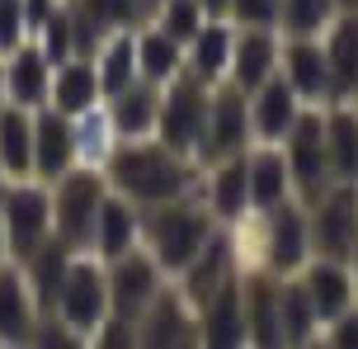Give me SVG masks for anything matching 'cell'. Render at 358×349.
<instances>
[{"label": "cell", "mask_w": 358, "mask_h": 349, "mask_svg": "<svg viewBox=\"0 0 358 349\" xmlns=\"http://www.w3.org/2000/svg\"><path fill=\"white\" fill-rule=\"evenodd\" d=\"M108 189L132 199L137 208H156L194 194V156L165 147L161 137H123L104 156Z\"/></svg>", "instance_id": "1"}, {"label": "cell", "mask_w": 358, "mask_h": 349, "mask_svg": "<svg viewBox=\"0 0 358 349\" xmlns=\"http://www.w3.org/2000/svg\"><path fill=\"white\" fill-rule=\"evenodd\" d=\"M217 232V218L208 203H194V199H170V203H156L146 208V222H142V241L146 250L156 255L165 274H184L189 259L213 241Z\"/></svg>", "instance_id": "2"}, {"label": "cell", "mask_w": 358, "mask_h": 349, "mask_svg": "<svg viewBox=\"0 0 358 349\" xmlns=\"http://www.w3.org/2000/svg\"><path fill=\"white\" fill-rule=\"evenodd\" d=\"M108 194L104 166H76L52 184V236H62L71 250H90L94 213Z\"/></svg>", "instance_id": "3"}, {"label": "cell", "mask_w": 358, "mask_h": 349, "mask_svg": "<svg viewBox=\"0 0 358 349\" xmlns=\"http://www.w3.org/2000/svg\"><path fill=\"white\" fill-rule=\"evenodd\" d=\"M283 156L287 170H292V189L297 199L311 208L335 180V166H330V142H325V109L321 104H306L302 118L292 123V132L283 137Z\"/></svg>", "instance_id": "4"}, {"label": "cell", "mask_w": 358, "mask_h": 349, "mask_svg": "<svg viewBox=\"0 0 358 349\" xmlns=\"http://www.w3.org/2000/svg\"><path fill=\"white\" fill-rule=\"evenodd\" d=\"M66 326H71L80 340L99 331V321L113 312L108 302V264L94 250H76L71 264H66V278H62V293H57V307H52Z\"/></svg>", "instance_id": "5"}, {"label": "cell", "mask_w": 358, "mask_h": 349, "mask_svg": "<svg viewBox=\"0 0 358 349\" xmlns=\"http://www.w3.org/2000/svg\"><path fill=\"white\" fill-rule=\"evenodd\" d=\"M0 218H5L10 255L29 259L43 241H52V184L10 180V189L0 194Z\"/></svg>", "instance_id": "6"}, {"label": "cell", "mask_w": 358, "mask_h": 349, "mask_svg": "<svg viewBox=\"0 0 358 349\" xmlns=\"http://www.w3.org/2000/svg\"><path fill=\"white\" fill-rule=\"evenodd\" d=\"M208 109H213V85H203L184 71L161 90V118H156V137L165 147L198 156L203 128H208Z\"/></svg>", "instance_id": "7"}, {"label": "cell", "mask_w": 358, "mask_h": 349, "mask_svg": "<svg viewBox=\"0 0 358 349\" xmlns=\"http://www.w3.org/2000/svg\"><path fill=\"white\" fill-rule=\"evenodd\" d=\"M250 142H255L250 94L236 90L231 80L213 85V109H208V128H203V142H198V161L213 166V161L241 156V151H250Z\"/></svg>", "instance_id": "8"}, {"label": "cell", "mask_w": 358, "mask_h": 349, "mask_svg": "<svg viewBox=\"0 0 358 349\" xmlns=\"http://www.w3.org/2000/svg\"><path fill=\"white\" fill-rule=\"evenodd\" d=\"M358 245V184H330L311 203V255L349 259Z\"/></svg>", "instance_id": "9"}, {"label": "cell", "mask_w": 358, "mask_h": 349, "mask_svg": "<svg viewBox=\"0 0 358 349\" xmlns=\"http://www.w3.org/2000/svg\"><path fill=\"white\" fill-rule=\"evenodd\" d=\"M108 264V302H113V312L118 316H127V321H137V316L156 302V297L165 293V269L156 264V255L151 250H127V255H118V259H104Z\"/></svg>", "instance_id": "10"}, {"label": "cell", "mask_w": 358, "mask_h": 349, "mask_svg": "<svg viewBox=\"0 0 358 349\" xmlns=\"http://www.w3.org/2000/svg\"><path fill=\"white\" fill-rule=\"evenodd\" d=\"M311 259V208L302 199H287L268 213L264 227V264L278 278H292Z\"/></svg>", "instance_id": "11"}, {"label": "cell", "mask_w": 358, "mask_h": 349, "mask_svg": "<svg viewBox=\"0 0 358 349\" xmlns=\"http://www.w3.org/2000/svg\"><path fill=\"white\" fill-rule=\"evenodd\" d=\"M80 166V142H76V118L43 104L34 109V180L57 184L66 170Z\"/></svg>", "instance_id": "12"}, {"label": "cell", "mask_w": 358, "mask_h": 349, "mask_svg": "<svg viewBox=\"0 0 358 349\" xmlns=\"http://www.w3.org/2000/svg\"><path fill=\"white\" fill-rule=\"evenodd\" d=\"M278 71L302 94V104H335V76H330V57H325L321 38H283Z\"/></svg>", "instance_id": "13"}, {"label": "cell", "mask_w": 358, "mask_h": 349, "mask_svg": "<svg viewBox=\"0 0 358 349\" xmlns=\"http://www.w3.org/2000/svg\"><path fill=\"white\" fill-rule=\"evenodd\" d=\"M38 321H43V307L29 288L24 264L5 259L0 264V345H34Z\"/></svg>", "instance_id": "14"}, {"label": "cell", "mask_w": 358, "mask_h": 349, "mask_svg": "<svg viewBox=\"0 0 358 349\" xmlns=\"http://www.w3.org/2000/svg\"><path fill=\"white\" fill-rule=\"evenodd\" d=\"M278 57H283V34L278 29H236V48H231V80L236 90H259L268 76H278Z\"/></svg>", "instance_id": "15"}, {"label": "cell", "mask_w": 358, "mask_h": 349, "mask_svg": "<svg viewBox=\"0 0 358 349\" xmlns=\"http://www.w3.org/2000/svg\"><path fill=\"white\" fill-rule=\"evenodd\" d=\"M302 288L306 297H311V307H316V316L325 321H335L340 312H349L358 297V283H354V269H349V259H330V255H311L306 259L302 274Z\"/></svg>", "instance_id": "16"}, {"label": "cell", "mask_w": 358, "mask_h": 349, "mask_svg": "<svg viewBox=\"0 0 358 349\" xmlns=\"http://www.w3.org/2000/svg\"><path fill=\"white\" fill-rule=\"evenodd\" d=\"M198 340V312L194 302L179 293V288H165L142 316H137V345H194Z\"/></svg>", "instance_id": "17"}, {"label": "cell", "mask_w": 358, "mask_h": 349, "mask_svg": "<svg viewBox=\"0 0 358 349\" xmlns=\"http://www.w3.org/2000/svg\"><path fill=\"white\" fill-rule=\"evenodd\" d=\"M227 283H236V250L222 232H213V241H208V245L189 259V269L179 274V293L189 297L194 312H198V307H208Z\"/></svg>", "instance_id": "18"}, {"label": "cell", "mask_w": 358, "mask_h": 349, "mask_svg": "<svg viewBox=\"0 0 358 349\" xmlns=\"http://www.w3.org/2000/svg\"><path fill=\"white\" fill-rule=\"evenodd\" d=\"M302 94L292 90L283 80V71L268 76L259 90H250V128H255V142H283L292 123L302 118Z\"/></svg>", "instance_id": "19"}, {"label": "cell", "mask_w": 358, "mask_h": 349, "mask_svg": "<svg viewBox=\"0 0 358 349\" xmlns=\"http://www.w3.org/2000/svg\"><path fill=\"white\" fill-rule=\"evenodd\" d=\"M5 85H10V104L19 109H43L52 94V57L38 48L34 38L19 43L15 52L5 57Z\"/></svg>", "instance_id": "20"}, {"label": "cell", "mask_w": 358, "mask_h": 349, "mask_svg": "<svg viewBox=\"0 0 358 349\" xmlns=\"http://www.w3.org/2000/svg\"><path fill=\"white\" fill-rule=\"evenodd\" d=\"M245 170H250V208L255 213H273L278 203L297 199L283 142H259L255 151H245Z\"/></svg>", "instance_id": "21"}, {"label": "cell", "mask_w": 358, "mask_h": 349, "mask_svg": "<svg viewBox=\"0 0 358 349\" xmlns=\"http://www.w3.org/2000/svg\"><path fill=\"white\" fill-rule=\"evenodd\" d=\"M137 241H142V218H137V203L108 189L104 203H99V213H94L90 250H94L99 259H118V255H127Z\"/></svg>", "instance_id": "22"}, {"label": "cell", "mask_w": 358, "mask_h": 349, "mask_svg": "<svg viewBox=\"0 0 358 349\" xmlns=\"http://www.w3.org/2000/svg\"><path fill=\"white\" fill-rule=\"evenodd\" d=\"M231 48H236V29L227 19H208L189 43H184V71L203 80V85H222L231 71Z\"/></svg>", "instance_id": "23"}, {"label": "cell", "mask_w": 358, "mask_h": 349, "mask_svg": "<svg viewBox=\"0 0 358 349\" xmlns=\"http://www.w3.org/2000/svg\"><path fill=\"white\" fill-rule=\"evenodd\" d=\"M245 293V326H250V345H283V316H278V293L283 278L273 269H255L241 278Z\"/></svg>", "instance_id": "24"}, {"label": "cell", "mask_w": 358, "mask_h": 349, "mask_svg": "<svg viewBox=\"0 0 358 349\" xmlns=\"http://www.w3.org/2000/svg\"><path fill=\"white\" fill-rule=\"evenodd\" d=\"M99 71H94V57H66V62H57L52 66V94H48V104L62 109L66 118H80V113L99 109Z\"/></svg>", "instance_id": "25"}, {"label": "cell", "mask_w": 358, "mask_h": 349, "mask_svg": "<svg viewBox=\"0 0 358 349\" xmlns=\"http://www.w3.org/2000/svg\"><path fill=\"white\" fill-rule=\"evenodd\" d=\"M198 340L203 345H245L250 340V326H245V293H241V278L227 283L222 293L208 302V307H198Z\"/></svg>", "instance_id": "26"}, {"label": "cell", "mask_w": 358, "mask_h": 349, "mask_svg": "<svg viewBox=\"0 0 358 349\" xmlns=\"http://www.w3.org/2000/svg\"><path fill=\"white\" fill-rule=\"evenodd\" d=\"M330 76H335V104H358V15L344 10L330 29L321 34Z\"/></svg>", "instance_id": "27"}, {"label": "cell", "mask_w": 358, "mask_h": 349, "mask_svg": "<svg viewBox=\"0 0 358 349\" xmlns=\"http://www.w3.org/2000/svg\"><path fill=\"white\" fill-rule=\"evenodd\" d=\"M203 203L213 208V218H217V222H231V218H241V213L250 208V170H245V151L208 166Z\"/></svg>", "instance_id": "28"}, {"label": "cell", "mask_w": 358, "mask_h": 349, "mask_svg": "<svg viewBox=\"0 0 358 349\" xmlns=\"http://www.w3.org/2000/svg\"><path fill=\"white\" fill-rule=\"evenodd\" d=\"M161 90L165 85H151V80H132L127 90L113 94V109H108V118H113V128H118V137H156V118H161Z\"/></svg>", "instance_id": "29"}, {"label": "cell", "mask_w": 358, "mask_h": 349, "mask_svg": "<svg viewBox=\"0 0 358 349\" xmlns=\"http://www.w3.org/2000/svg\"><path fill=\"white\" fill-rule=\"evenodd\" d=\"M0 166L10 180H34V109H0Z\"/></svg>", "instance_id": "30"}, {"label": "cell", "mask_w": 358, "mask_h": 349, "mask_svg": "<svg viewBox=\"0 0 358 349\" xmlns=\"http://www.w3.org/2000/svg\"><path fill=\"white\" fill-rule=\"evenodd\" d=\"M94 71H99V90L113 99L137 80V29H113V34L94 48Z\"/></svg>", "instance_id": "31"}, {"label": "cell", "mask_w": 358, "mask_h": 349, "mask_svg": "<svg viewBox=\"0 0 358 349\" xmlns=\"http://www.w3.org/2000/svg\"><path fill=\"white\" fill-rule=\"evenodd\" d=\"M137 76L151 85H170L175 76H184V43L156 24L137 29Z\"/></svg>", "instance_id": "32"}, {"label": "cell", "mask_w": 358, "mask_h": 349, "mask_svg": "<svg viewBox=\"0 0 358 349\" xmlns=\"http://www.w3.org/2000/svg\"><path fill=\"white\" fill-rule=\"evenodd\" d=\"M325 142L335 180L358 184V104H330L325 109Z\"/></svg>", "instance_id": "33"}, {"label": "cell", "mask_w": 358, "mask_h": 349, "mask_svg": "<svg viewBox=\"0 0 358 349\" xmlns=\"http://www.w3.org/2000/svg\"><path fill=\"white\" fill-rule=\"evenodd\" d=\"M278 316H283V345H306L311 335L321 331V316H316V307H311V297H306V288H302V278H297V274L283 278Z\"/></svg>", "instance_id": "34"}, {"label": "cell", "mask_w": 358, "mask_h": 349, "mask_svg": "<svg viewBox=\"0 0 358 349\" xmlns=\"http://www.w3.org/2000/svg\"><path fill=\"white\" fill-rule=\"evenodd\" d=\"M340 15V0H283L278 29H283V38H321Z\"/></svg>", "instance_id": "35"}, {"label": "cell", "mask_w": 358, "mask_h": 349, "mask_svg": "<svg viewBox=\"0 0 358 349\" xmlns=\"http://www.w3.org/2000/svg\"><path fill=\"white\" fill-rule=\"evenodd\" d=\"M156 29H165L170 38H179V43H189V38L208 24V10L198 5V0H161V10H156Z\"/></svg>", "instance_id": "36"}, {"label": "cell", "mask_w": 358, "mask_h": 349, "mask_svg": "<svg viewBox=\"0 0 358 349\" xmlns=\"http://www.w3.org/2000/svg\"><path fill=\"white\" fill-rule=\"evenodd\" d=\"M283 0H227V19L236 29H278Z\"/></svg>", "instance_id": "37"}, {"label": "cell", "mask_w": 358, "mask_h": 349, "mask_svg": "<svg viewBox=\"0 0 358 349\" xmlns=\"http://www.w3.org/2000/svg\"><path fill=\"white\" fill-rule=\"evenodd\" d=\"M34 29H29V10L24 0H0V57H10L19 43H29Z\"/></svg>", "instance_id": "38"}, {"label": "cell", "mask_w": 358, "mask_h": 349, "mask_svg": "<svg viewBox=\"0 0 358 349\" xmlns=\"http://www.w3.org/2000/svg\"><path fill=\"white\" fill-rule=\"evenodd\" d=\"M321 345H330V349H358V307L340 312L335 321H325Z\"/></svg>", "instance_id": "39"}, {"label": "cell", "mask_w": 358, "mask_h": 349, "mask_svg": "<svg viewBox=\"0 0 358 349\" xmlns=\"http://www.w3.org/2000/svg\"><path fill=\"white\" fill-rule=\"evenodd\" d=\"M203 10H208V19H227V0H198Z\"/></svg>", "instance_id": "40"}, {"label": "cell", "mask_w": 358, "mask_h": 349, "mask_svg": "<svg viewBox=\"0 0 358 349\" xmlns=\"http://www.w3.org/2000/svg\"><path fill=\"white\" fill-rule=\"evenodd\" d=\"M10 104V85H5V57H0V109Z\"/></svg>", "instance_id": "41"}, {"label": "cell", "mask_w": 358, "mask_h": 349, "mask_svg": "<svg viewBox=\"0 0 358 349\" xmlns=\"http://www.w3.org/2000/svg\"><path fill=\"white\" fill-rule=\"evenodd\" d=\"M10 259V236H5V218H0V264Z\"/></svg>", "instance_id": "42"}, {"label": "cell", "mask_w": 358, "mask_h": 349, "mask_svg": "<svg viewBox=\"0 0 358 349\" xmlns=\"http://www.w3.org/2000/svg\"><path fill=\"white\" fill-rule=\"evenodd\" d=\"M349 269H354V283H358V245H354V255H349Z\"/></svg>", "instance_id": "43"}, {"label": "cell", "mask_w": 358, "mask_h": 349, "mask_svg": "<svg viewBox=\"0 0 358 349\" xmlns=\"http://www.w3.org/2000/svg\"><path fill=\"white\" fill-rule=\"evenodd\" d=\"M5 189H10V175H5V166H0V194H5Z\"/></svg>", "instance_id": "44"}]
</instances>
